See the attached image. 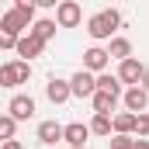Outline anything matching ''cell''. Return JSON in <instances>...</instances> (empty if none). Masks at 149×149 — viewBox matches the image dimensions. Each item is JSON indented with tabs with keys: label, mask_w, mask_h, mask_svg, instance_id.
Listing matches in <instances>:
<instances>
[{
	"label": "cell",
	"mask_w": 149,
	"mask_h": 149,
	"mask_svg": "<svg viewBox=\"0 0 149 149\" xmlns=\"http://www.w3.org/2000/svg\"><path fill=\"white\" fill-rule=\"evenodd\" d=\"M94 90H97V76L94 73L80 70V73L70 76V94H73V97H94Z\"/></svg>",
	"instance_id": "obj_5"
},
{
	"label": "cell",
	"mask_w": 149,
	"mask_h": 149,
	"mask_svg": "<svg viewBox=\"0 0 149 149\" xmlns=\"http://www.w3.org/2000/svg\"><path fill=\"white\" fill-rule=\"evenodd\" d=\"M135 135H139V139L149 135V114H139V121H135Z\"/></svg>",
	"instance_id": "obj_22"
},
{
	"label": "cell",
	"mask_w": 149,
	"mask_h": 149,
	"mask_svg": "<svg viewBox=\"0 0 149 149\" xmlns=\"http://www.w3.org/2000/svg\"><path fill=\"white\" fill-rule=\"evenodd\" d=\"M45 97L52 101V104H66L73 94H70V80H59V76H52L49 83H45Z\"/></svg>",
	"instance_id": "obj_11"
},
{
	"label": "cell",
	"mask_w": 149,
	"mask_h": 149,
	"mask_svg": "<svg viewBox=\"0 0 149 149\" xmlns=\"http://www.w3.org/2000/svg\"><path fill=\"white\" fill-rule=\"evenodd\" d=\"M104 66H108V49L90 45V49L83 52V70H87V73H104Z\"/></svg>",
	"instance_id": "obj_10"
},
{
	"label": "cell",
	"mask_w": 149,
	"mask_h": 149,
	"mask_svg": "<svg viewBox=\"0 0 149 149\" xmlns=\"http://www.w3.org/2000/svg\"><path fill=\"white\" fill-rule=\"evenodd\" d=\"M146 114H149V111H146Z\"/></svg>",
	"instance_id": "obj_27"
},
{
	"label": "cell",
	"mask_w": 149,
	"mask_h": 149,
	"mask_svg": "<svg viewBox=\"0 0 149 149\" xmlns=\"http://www.w3.org/2000/svg\"><path fill=\"white\" fill-rule=\"evenodd\" d=\"M108 59H132V42L128 38H111V49H108Z\"/></svg>",
	"instance_id": "obj_17"
},
{
	"label": "cell",
	"mask_w": 149,
	"mask_h": 149,
	"mask_svg": "<svg viewBox=\"0 0 149 149\" xmlns=\"http://www.w3.org/2000/svg\"><path fill=\"white\" fill-rule=\"evenodd\" d=\"M14 132H17V121H14L10 114H0V142H10Z\"/></svg>",
	"instance_id": "obj_20"
},
{
	"label": "cell",
	"mask_w": 149,
	"mask_h": 149,
	"mask_svg": "<svg viewBox=\"0 0 149 149\" xmlns=\"http://www.w3.org/2000/svg\"><path fill=\"white\" fill-rule=\"evenodd\" d=\"M118 24H121V14L114 10V7H108V10H97L90 21H87V31H90V38H111L114 31H118Z\"/></svg>",
	"instance_id": "obj_2"
},
{
	"label": "cell",
	"mask_w": 149,
	"mask_h": 149,
	"mask_svg": "<svg viewBox=\"0 0 149 149\" xmlns=\"http://www.w3.org/2000/svg\"><path fill=\"white\" fill-rule=\"evenodd\" d=\"M0 149H24V146H21L17 139H10V142H0Z\"/></svg>",
	"instance_id": "obj_24"
},
{
	"label": "cell",
	"mask_w": 149,
	"mask_h": 149,
	"mask_svg": "<svg viewBox=\"0 0 149 149\" xmlns=\"http://www.w3.org/2000/svg\"><path fill=\"white\" fill-rule=\"evenodd\" d=\"M142 76H146V66H142L139 59H125V63L118 66V83L139 87V83H142Z\"/></svg>",
	"instance_id": "obj_6"
},
{
	"label": "cell",
	"mask_w": 149,
	"mask_h": 149,
	"mask_svg": "<svg viewBox=\"0 0 149 149\" xmlns=\"http://www.w3.org/2000/svg\"><path fill=\"white\" fill-rule=\"evenodd\" d=\"M28 76H31V63H24V59L3 63L0 66V87H21V83H28Z\"/></svg>",
	"instance_id": "obj_3"
},
{
	"label": "cell",
	"mask_w": 149,
	"mask_h": 149,
	"mask_svg": "<svg viewBox=\"0 0 149 149\" xmlns=\"http://www.w3.org/2000/svg\"><path fill=\"white\" fill-rule=\"evenodd\" d=\"M14 49H17V56H24V63H28V59H35V56H42V49H45V45H42V42H38L35 35H21Z\"/></svg>",
	"instance_id": "obj_12"
},
{
	"label": "cell",
	"mask_w": 149,
	"mask_h": 149,
	"mask_svg": "<svg viewBox=\"0 0 149 149\" xmlns=\"http://www.w3.org/2000/svg\"><path fill=\"white\" fill-rule=\"evenodd\" d=\"M56 28H76L80 21H83V10H80V3L76 0H63V3H56Z\"/></svg>",
	"instance_id": "obj_4"
},
{
	"label": "cell",
	"mask_w": 149,
	"mask_h": 149,
	"mask_svg": "<svg viewBox=\"0 0 149 149\" xmlns=\"http://www.w3.org/2000/svg\"><path fill=\"white\" fill-rule=\"evenodd\" d=\"M94 114H111L114 111V104H118V97L114 94H104V90H94Z\"/></svg>",
	"instance_id": "obj_16"
},
{
	"label": "cell",
	"mask_w": 149,
	"mask_h": 149,
	"mask_svg": "<svg viewBox=\"0 0 149 149\" xmlns=\"http://www.w3.org/2000/svg\"><path fill=\"white\" fill-rule=\"evenodd\" d=\"M135 121H139V114H128V111L114 114V118H111L114 135H135Z\"/></svg>",
	"instance_id": "obj_14"
},
{
	"label": "cell",
	"mask_w": 149,
	"mask_h": 149,
	"mask_svg": "<svg viewBox=\"0 0 149 149\" xmlns=\"http://www.w3.org/2000/svg\"><path fill=\"white\" fill-rule=\"evenodd\" d=\"M31 24H35V0H17V3L0 17V28H3L7 35H14V38H21Z\"/></svg>",
	"instance_id": "obj_1"
},
{
	"label": "cell",
	"mask_w": 149,
	"mask_h": 149,
	"mask_svg": "<svg viewBox=\"0 0 149 149\" xmlns=\"http://www.w3.org/2000/svg\"><path fill=\"white\" fill-rule=\"evenodd\" d=\"M132 149H149V139H135V142H132Z\"/></svg>",
	"instance_id": "obj_25"
},
{
	"label": "cell",
	"mask_w": 149,
	"mask_h": 149,
	"mask_svg": "<svg viewBox=\"0 0 149 149\" xmlns=\"http://www.w3.org/2000/svg\"><path fill=\"white\" fill-rule=\"evenodd\" d=\"M87 128H90V135H111V128H114V125H111V114H94Z\"/></svg>",
	"instance_id": "obj_18"
},
{
	"label": "cell",
	"mask_w": 149,
	"mask_h": 149,
	"mask_svg": "<svg viewBox=\"0 0 149 149\" xmlns=\"http://www.w3.org/2000/svg\"><path fill=\"white\" fill-rule=\"evenodd\" d=\"M59 139H63V125L59 121H42L38 125V142L42 146H56Z\"/></svg>",
	"instance_id": "obj_13"
},
{
	"label": "cell",
	"mask_w": 149,
	"mask_h": 149,
	"mask_svg": "<svg viewBox=\"0 0 149 149\" xmlns=\"http://www.w3.org/2000/svg\"><path fill=\"white\" fill-rule=\"evenodd\" d=\"M142 90L149 94V66H146V76H142Z\"/></svg>",
	"instance_id": "obj_26"
},
{
	"label": "cell",
	"mask_w": 149,
	"mask_h": 149,
	"mask_svg": "<svg viewBox=\"0 0 149 149\" xmlns=\"http://www.w3.org/2000/svg\"><path fill=\"white\" fill-rule=\"evenodd\" d=\"M7 111H10L14 121H28V118L35 114V101H31L28 94H14V97H10V104H7Z\"/></svg>",
	"instance_id": "obj_8"
},
{
	"label": "cell",
	"mask_w": 149,
	"mask_h": 149,
	"mask_svg": "<svg viewBox=\"0 0 149 149\" xmlns=\"http://www.w3.org/2000/svg\"><path fill=\"white\" fill-rule=\"evenodd\" d=\"M14 45H17V38H14V35H7V31L0 28V49H14Z\"/></svg>",
	"instance_id": "obj_23"
},
{
	"label": "cell",
	"mask_w": 149,
	"mask_h": 149,
	"mask_svg": "<svg viewBox=\"0 0 149 149\" xmlns=\"http://www.w3.org/2000/svg\"><path fill=\"white\" fill-rule=\"evenodd\" d=\"M121 101H125V111L128 114H146L149 111V94L142 90V87H128Z\"/></svg>",
	"instance_id": "obj_7"
},
{
	"label": "cell",
	"mask_w": 149,
	"mask_h": 149,
	"mask_svg": "<svg viewBox=\"0 0 149 149\" xmlns=\"http://www.w3.org/2000/svg\"><path fill=\"white\" fill-rule=\"evenodd\" d=\"M87 135H90V128H87L83 121H70V125H63V139H66L73 149H87Z\"/></svg>",
	"instance_id": "obj_9"
},
{
	"label": "cell",
	"mask_w": 149,
	"mask_h": 149,
	"mask_svg": "<svg viewBox=\"0 0 149 149\" xmlns=\"http://www.w3.org/2000/svg\"><path fill=\"white\" fill-rule=\"evenodd\" d=\"M97 90L121 97V83H118V76H111V73H97Z\"/></svg>",
	"instance_id": "obj_19"
},
{
	"label": "cell",
	"mask_w": 149,
	"mask_h": 149,
	"mask_svg": "<svg viewBox=\"0 0 149 149\" xmlns=\"http://www.w3.org/2000/svg\"><path fill=\"white\" fill-rule=\"evenodd\" d=\"M28 35H35L38 42H42V45H45V42H49V38L56 35V21H52V17H38L35 24H31V28H28Z\"/></svg>",
	"instance_id": "obj_15"
},
{
	"label": "cell",
	"mask_w": 149,
	"mask_h": 149,
	"mask_svg": "<svg viewBox=\"0 0 149 149\" xmlns=\"http://www.w3.org/2000/svg\"><path fill=\"white\" fill-rule=\"evenodd\" d=\"M132 142H135V135H114L111 149H132Z\"/></svg>",
	"instance_id": "obj_21"
}]
</instances>
